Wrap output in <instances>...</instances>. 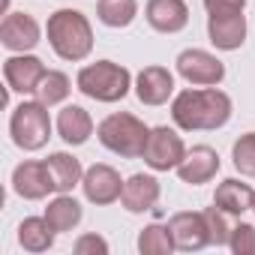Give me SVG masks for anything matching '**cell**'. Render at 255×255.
Segmentation results:
<instances>
[{"label": "cell", "instance_id": "obj_1", "mask_svg": "<svg viewBox=\"0 0 255 255\" xmlns=\"http://www.w3.org/2000/svg\"><path fill=\"white\" fill-rule=\"evenodd\" d=\"M231 96L219 87H189L174 93L171 120L183 132H213L231 120Z\"/></svg>", "mask_w": 255, "mask_h": 255}, {"label": "cell", "instance_id": "obj_2", "mask_svg": "<svg viewBox=\"0 0 255 255\" xmlns=\"http://www.w3.org/2000/svg\"><path fill=\"white\" fill-rule=\"evenodd\" d=\"M45 33H48L51 51L66 63H81L93 51V27H90L87 15L78 12V9L51 12L48 24H45Z\"/></svg>", "mask_w": 255, "mask_h": 255}, {"label": "cell", "instance_id": "obj_3", "mask_svg": "<svg viewBox=\"0 0 255 255\" xmlns=\"http://www.w3.org/2000/svg\"><path fill=\"white\" fill-rule=\"evenodd\" d=\"M96 138L105 150H111L120 159H141L150 138V126L129 111H114L99 120Z\"/></svg>", "mask_w": 255, "mask_h": 255}, {"label": "cell", "instance_id": "obj_4", "mask_svg": "<svg viewBox=\"0 0 255 255\" xmlns=\"http://www.w3.org/2000/svg\"><path fill=\"white\" fill-rule=\"evenodd\" d=\"M75 87L87 99H96V102H120L135 84H132V72L126 69V66H120L114 60H96V63H87V66L78 69Z\"/></svg>", "mask_w": 255, "mask_h": 255}, {"label": "cell", "instance_id": "obj_5", "mask_svg": "<svg viewBox=\"0 0 255 255\" xmlns=\"http://www.w3.org/2000/svg\"><path fill=\"white\" fill-rule=\"evenodd\" d=\"M9 135H12V141H15L18 150H27V153L42 150L48 144V138H51L48 105H42L39 99L15 105L12 117H9Z\"/></svg>", "mask_w": 255, "mask_h": 255}, {"label": "cell", "instance_id": "obj_6", "mask_svg": "<svg viewBox=\"0 0 255 255\" xmlns=\"http://www.w3.org/2000/svg\"><path fill=\"white\" fill-rule=\"evenodd\" d=\"M186 156V144L171 126H153L147 147H144V165L150 171H177V165Z\"/></svg>", "mask_w": 255, "mask_h": 255}, {"label": "cell", "instance_id": "obj_7", "mask_svg": "<svg viewBox=\"0 0 255 255\" xmlns=\"http://www.w3.org/2000/svg\"><path fill=\"white\" fill-rule=\"evenodd\" d=\"M174 63H177V75L192 87H219L225 78V63L204 48H186L177 54Z\"/></svg>", "mask_w": 255, "mask_h": 255}, {"label": "cell", "instance_id": "obj_8", "mask_svg": "<svg viewBox=\"0 0 255 255\" xmlns=\"http://www.w3.org/2000/svg\"><path fill=\"white\" fill-rule=\"evenodd\" d=\"M0 42L12 54H27L42 42V27L30 12H6L0 21Z\"/></svg>", "mask_w": 255, "mask_h": 255}, {"label": "cell", "instance_id": "obj_9", "mask_svg": "<svg viewBox=\"0 0 255 255\" xmlns=\"http://www.w3.org/2000/svg\"><path fill=\"white\" fill-rule=\"evenodd\" d=\"M123 183L120 180V171L105 165V162H93L90 168H84V177H81V192L90 204L96 207H108L114 201H120V192H123Z\"/></svg>", "mask_w": 255, "mask_h": 255}, {"label": "cell", "instance_id": "obj_10", "mask_svg": "<svg viewBox=\"0 0 255 255\" xmlns=\"http://www.w3.org/2000/svg\"><path fill=\"white\" fill-rule=\"evenodd\" d=\"M12 189L24 201H42L51 192H57L45 159H24L21 165H15V171H12Z\"/></svg>", "mask_w": 255, "mask_h": 255}, {"label": "cell", "instance_id": "obj_11", "mask_svg": "<svg viewBox=\"0 0 255 255\" xmlns=\"http://www.w3.org/2000/svg\"><path fill=\"white\" fill-rule=\"evenodd\" d=\"M168 228L174 234V243L180 252H198L210 246V231L204 222V210H180L168 219Z\"/></svg>", "mask_w": 255, "mask_h": 255}, {"label": "cell", "instance_id": "obj_12", "mask_svg": "<svg viewBox=\"0 0 255 255\" xmlns=\"http://www.w3.org/2000/svg\"><path fill=\"white\" fill-rule=\"evenodd\" d=\"M45 63L36 57V54H12L6 63H3V78H6V87L15 90V93H36L39 81L45 78Z\"/></svg>", "mask_w": 255, "mask_h": 255}, {"label": "cell", "instance_id": "obj_13", "mask_svg": "<svg viewBox=\"0 0 255 255\" xmlns=\"http://www.w3.org/2000/svg\"><path fill=\"white\" fill-rule=\"evenodd\" d=\"M219 168H222L219 153L210 144H195L192 150H186L183 162L177 165V177L189 186H201V183H210L219 174Z\"/></svg>", "mask_w": 255, "mask_h": 255}, {"label": "cell", "instance_id": "obj_14", "mask_svg": "<svg viewBox=\"0 0 255 255\" xmlns=\"http://www.w3.org/2000/svg\"><path fill=\"white\" fill-rule=\"evenodd\" d=\"M135 96L144 105H165L174 99V72L165 66H144L135 78Z\"/></svg>", "mask_w": 255, "mask_h": 255}, {"label": "cell", "instance_id": "obj_15", "mask_svg": "<svg viewBox=\"0 0 255 255\" xmlns=\"http://www.w3.org/2000/svg\"><path fill=\"white\" fill-rule=\"evenodd\" d=\"M159 195H162V186H159V180L153 174H132L123 183L120 204L129 213H147V210H153L159 204Z\"/></svg>", "mask_w": 255, "mask_h": 255}, {"label": "cell", "instance_id": "obj_16", "mask_svg": "<svg viewBox=\"0 0 255 255\" xmlns=\"http://www.w3.org/2000/svg\"><path fill=\"white\" fill-rule=\"evenodd\" d=\"M207 39L216 51H237L246 42V15H207Z\"/></svg>", "mask_w": 255, "mask_h": 255}, {"label": "cell", "instance_id": "obj_17", "mask_svg": "<svg viewBox=\"0 0 255 255\" xmlns=\"http://www.w3.org/2000/svg\"><path fill=\"white\" fill-rule=\"evenodd\" d=\"M144 18L156 33H180L189 24V6L183 0H147Z\"/></svg>", "mask_w": 255, "mask_h": 255}, {"label": "cell", "instance_id": "obj_18", "mask_svg": "<svg viewBox=\"0 0 255 255\" xmlns=\"http://www.w3.org/2000/svg\"><path fill=\"white\" fill-rule=\"evenodd\" d=\"M54 126H57V135H60L69 147H81V144H87L90 135H93V117H90V111L81 108V105H75V102H72V105H63V108L57 111Z\"/></svg>", "mask_w": 255, "mask_h": 255}, {"label": "cell", "instance_id": "obj_19", "mask_svg": "<svg viewBox=\"0 0 255 255\" xmlns=\"http://www.w3.org/2000/svg\"><path fill=\"white\" fill-rule=\"evenodd\" d=\"M252 198H255V189L237 177L222 180L213 192V204L228 216H243L246 210H252Z\"/></svg>", "mask_w": 255, "mask_h": 255}, {"label": "cell", "instance_id": "obj_20", "mask_svg": "<svg viewBox=\"0 0 255 255\" xmlns=\"http://www.w3.org/2000/svg\"><path fill=\"white\" fill-rule=\"evenodd\" d=\"M42 216L48 219V225H51L57 234H63V231H75V228L81 225L84 207H81V201L72 198V192H57V198L48 201V207H45Z\"/></svg>", "mask_w": 255, "mask_h": 255}, {"label": "cell", "instance_id": "obj_21", "mask_svg": "<svg viewBox=\"0 0 255 255\" xmlns=\"http://www.w3.org/2000/svg\"><path fill=\"white\" fill-rule=\"evenodd\" d=\"M48 171H51V180H54V189L57 192H72L75 186H81V177H84V168H81V159L66 153V150H57L45 159Z\"/></svg>", "mask_w": 255, "mask_h": 255}, {"label": "cell", "instance_id": "obj_22", "mask_svg": "<svg viewBox=\"0 0 255 255\" xmlns=\"http://www.w3.org/2000/svg\"><path fill=\"white\" fill-rule=\"evenodd\" d=\"M54 228L48 225V219L45 216H27V219H21V225H18V243H21V249L24 252H48L51 246H54Z\"/></svg>", "mask_w": 255, "mask_h": 255}, {"label": "cell", "instance_id": "obj_23", "mask_svg": "<svg viewBox=\"0 0 255 255\" xmlns=\"http://www.w3.org/2000/svg\"><path fill=\"white\" fill-rule=\"evenodd\" d=\"M96 18L111 30L129 27L138 18V0H99L96 3Z\"/></svg>", "mask_w": 255, "mask_h": 255}, {"label": "cell", "instance_id": "obj_24", "mask_svg": "<svg viewBox=\"0 0 255 255\" xmlns=\"http://www.w3.org/2000/svg\"><path fill=\"white\" fill-rule=\"evenodd\" d=\"M174 249H177V243H174V234L168 225L153 222V225H144L138 231V252L141 255H171Z\"/></svg>", "mask_w": 255, "mask_h": 255}, {"label": "cell", "instance_id": "obj_25", "mask_svg": "<svg viewBox=\"0 0 255 255\" xmlns=\"http://www.w3.org/2000/svg\"><path fill=\"white\" fill-rule=\"evenodd\" d=\"M69 90H72L69 75H66V72H60V69H48V72H45V78L39 81V87H36V93H33V96H36L42 105L54 108V105L66 102Z\"/></svg>", "mask_w": 255, "mask_h": 255}, {"label": "cell", "instance_id": "obj_26", "mask_svg": "<svg viewBox=\"0 0 255 255\" xmlns=\"http://www.w3.org/2000/svg\"><path fill=\"white\" fill-rule=\"evenodd\" d=\"M231 162L243 177H255V132H243L231 144Z\"/></svg>", "mask_w": 255, "mask_h": 255}, {"label": "cell", "instance_id": "obj_27", "mask_svg": "<svg viewBox=\"0 0 255 255\" xmlns=\"http://www.w3.org/2000/svg\"><path fill=\"white\" fill-rule=\"evenodd\" d=\"M225 216L228 213H222L216 204L213 207H204V222H207V231H210V246H228L231 225H228Z\"/></svg>", "mask_w": 255, "mask_h": 255}, {"label": "cell", "instance_id": "obj_28", "mask_svg": "<svg viewBox=\"0 0 255 255\" xmlns=\"http://www.w3.org/2000/svg\"><path fill=\"white\" fill-rule=\"evenodd\" d=\"M228 249L234 255H255V225L252 222H237L231 228Z\"/></svg>", "mask_w": 255, "mask_h": 255}, {"label": "cell", "instance_id": "obj_29", "mask_svg": "<svg viewBox=\"0 0 255 255\" xmlns=\"http://www.w3.org/2000/svg\"><path fill=\"white\" fill-rule=\"evenodd\" d=\"M72 252L75 255H108V240L102 234H96V231H87V234L75 237Z\"/></svg>", "mask_w": 255, "mask_h": 255}, {"label": "cell", "instance_id": "obj_30", "mask_svg": "<svg viewBox=\"0 0 255 255\" xmlns=\"http://www.w3.org/2000/svg\"><path fill=\"white\" fill-rule=\"evenodd\" d=\"M207 15H234L246 9V0H204Z\"/></svg>", "mask_w": 255, "mask_h": 255}, {"label": "cell", "instance_id": "obj_31", "mask_svg": "<svg viewBox=\"0 0 255 255\" xmlns=\"http://www.w3.org/2000/svg\"><path fill=\"white\" fill-rule=\"evenodd\" d=\"M252 210H255V198H252Z\"/></svg>", "mask_w": 255, "mask_h": 255}]
</instances>
